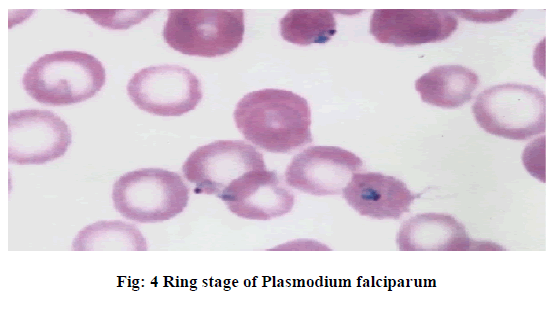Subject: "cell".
<instances>
[{
    "mask_svg": "<svg viewBox=\"0 0 554 309\" xmlns=\"http://www.w3.org/2000/svg\"><path fill=\"white\" fill-rule=\"evenodd\" d=\"M478 85V75L460 65L433 67L415 81V89L423 102L447 109L469 102Z\"/></svg>",
    "mask_w": 554,
    "mask_h": 309,
    "instance_id": "14",
    "label": "cell"
},
{
    "mask_svg": "<svg viewBox=\"0 0 554 309\" xmlns=\"http://www.w3.org/2000/svg\"><path fill=\"white\" fill-rule=\"evenodd\" d=\"M220 199L235 215L250 220H269L289 213L295 203L281 177L266 169L245 173L225 190Z\"/></svg>",
    "mask_w": 554,
    "mask_h": 309,
    "instance_id": "11",
    "label": "cell"
},
{
    "mask_svg": "<svg viewBox=\"0 0 554 309\" xmlns=\"http://www.w3.org/2000/svg\"><path fill=\"white\" fill-rule=\"evenodd\" d=\"M362 160L337 146H311L297 154L285 171L286 183L316 196L340 194Z\"/></svg>",
    "mask_w": 554,
    "mask_h": 309,
    "instance_id": "9",
    "label": "cell"
},
{
    "mask_svg": "<svg viewBox=\"0 0 554 309\" xmlns=\"http://www.w3.org/2000/svg\"><path fill=\"white\" fill-rule=\"evenodd\" d=\"M335 33L331 10H291L280 20L282 38L300 46L327 43Z\"/></svg>",
    "mask_w": 554,
    "mask_h": 309,
    "instance_id": "16",
    "label": "cell"
},
{
    "mask_svg": "<svg viewBox=\"0 0 554 309\" xmlns=\"http://www.w3.org/2000/svg\"><path fill=\"white\" fill-rule=\"evenodd\" d=\"M140 230L121 220H101L84 227L72 243L73 251L128 250L146 251Z\"/></svg>",
    "mask_w": 554,
    "mask_h": 309,
    "instance_id": "15",
    "label": "cell"
},
{
    "mask_svg": "<svg viewBox=\"0 0 554 309\" xmlns=\"http://www.w3.org/2000/svg\"><path fill=\"white\" fill-rule=\"evenodd\" d=\"M342 195L357 213L374 219H399L418 197L400 179L380 172L354 173Z\"/></svg>",
    "mask_w": 554,
    "mask_h": 309,
    "instance_id": "12",
    "label": "cell"
},
{
    "mask_svg": "<svg viewBox=\"0 0 554 309\" xmlns=\"http://www.w3.org/2000/svg\"><path fill=\"white\" fill-rule=\"evenodd\" d=\"M126 89L139 109L159 116H180L194 110L202 99L200 80L178 65L141 69L131 77Z\"/></svg>",
    "mask_w": 554,
    "mask_h": 309,
    "instance_id": "7",
    "label": "cell"
},
{
    "mask_svg": "<svg viewBox=\"0 0 554 309\" xmlns=\"http://www.w3.org/2000/svg\"><path fill=\"white\" fill-rule=\"evenodd\" d=\"M266 169L262 154L241 140H217L198 147L182 166L194 193L222 196L232 182L247 172Z\"/></svg>",
    "mask_w": 554,
    "mask_h": 309,
    "instance_id": "6",
    "label": "cell"
},
{
    "mask_svg": "<svg viewBox=\"0 0 554 309\" xmlns=\"http://www.w3.org/2000/svg\"><path fill=\"white\" fill-rule=\"evenodd\" d=\"M242 10H169L163 28L166 43L174 50L201 57L234 51L243 40Z\"/></svg>",
    "mask_w": 554,
    "mask_h": 309,
    "instance_id": "5",
    "label": "cell"
},
{
    "mask_svg": "<svg viewBox=\"0 0 554 309\" xmlns=\"http://www.w3.org/2000/svg\"><path fill=\"white\" fill-rule=\"evenodd\" d=\"M105 80V68L93 55L57 51L34 61L23 75L22 86L39 103L67 106L92 98Z\"/></svg>",
    "mask_w": 554,
    "mask_h": 309,
    "instance_id": "2",
    "label": "cell"
},
{
    "mask_svg": "<svg viewBox=\"0 0 554 309\" xmlns=\"http://www.w3.org/2000/svg\"><path fill=\"white\" fill-rule=\"evenodd\" d=\"M115 209L140 223L169 220L187 206L189 188L179 174L162 168H141L120 176L113 185Z\"/></svg>",
    "mask_w": 554,
    "mask_h": 309,
    "instance_id": "4",
    "label": "cell"
},
{
    "mask_svg": "<svg viewBox=\"0 0 554 309\" xmlns=\"http://www.w3.org/2000/svg\"><path fill=\"white\" fill-rule=\"evenodd\" d=\"M244 138L271 153H289L312 142L311 111L302 96L266 88L246 94L233 113Z\"/></svg>",
    "mask_w": 554,
    "mask_h": 309,
    "instance_id": "1",
    "label": "cell"
},
{
    "mask_svg": "<svg viewBox=\"0 0 554 309\" xmlns=\"http://www.w3.org/2000/svg\"><path fill=\"white\" fill-rule=\"evenodd\" d=\"M71 144L66 122L49 110L27 109L8 115V161L40 165L62 157Z\"/></svg>",
    "mask_w": 554,
    "mask_h": 309,
    "instance_id": "8",
    "label": "cell"
},
{
    "mask_svg": "<svg viewBox=\"0 0 554 309\" xmlns=\"http://www.w3.org/2000/svg\"><path fill=\"white\" fill-rule=\"evenodd\" d=\"M457 27V17L447 10L381 9L370 18V34L397 47L443 41Z\"/></svg>",
    "mask_w": 554,
    "mask_h": 309,
    "instance_id": "10",
    "label": "cell"
},
{
    "mask_svg": "<svg viewBox=\"0 0 554 309\" xmlns=\"http://www.w3.org/2000/svg\"><path fill=\"white\" fill-rule=\"evenodd\" d=\"M78 13H84L92 18L99 25L112 29H127L132 24L143 20L151 11H133V10H110L114 18L103 15L99 10H77ZM76 11V12H77Z\"/></svg>",
    "mask_w": 554,
    "mask_h": 309,
    "instance_id": "17",
    "label": "cell"
},
{
    "mask_svg": "<svg viewBox=\"0 0 554 309\" xmlns=\"http://www.w3.org/2000/svg\"><path fill=\"white\" fill-rule=\"evenodd\" d=\"M472 113L486 132L511 140L530 139L546 128L545 94L527 84L505 83L483 90Z\"/></svg>",
    "mask_w": 554,
    "mask_h": 309,
    "instance_id": "3",
    "label": "cell"
},
{
    "mask_svg": "<svg viewBox=\"0 0 554 309\" xmlns=\"http://www.w3.org/2000/svg\"><path fill=\"white\" fill-rule=\"evenodd\" d=\"M454 13L467 20L478 22H494L504 20L510 17L514 10H496V11H473V10H454Z\"/></svg>",
    "mask_w": 554,
    "mask_h": 309,
    "instance_id": "18",
    "label": "cell"
},
{
    "mask_svg": "<svg viewBox=\"0 0 554 309\" xmlns=\"http://www.w3.org/2000/svg\"><path fill=\"white\" fill-rule=\"evenodd\" d=\"M400 251H467L503 249L471 239L462 223L444 213L417 214L404 221L396 236Z\"/></svg>",
    "mask_w": 554,
    "mask_h": 309,
    "instance_id": "13",
    "label": "cell"
}]
</instances>
